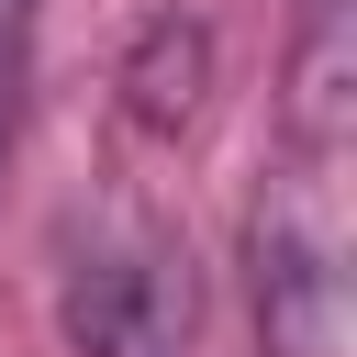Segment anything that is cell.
<instances>
[{
	"label": "cell",
	"instance_id": "5b68a950",
	"mask_svg": "<svg viewBox=\"0 0 357 357\" xmlns=\"http://www.w3.org/2000/svg\"><path fill=\"white\" fill-rule=\"evenodd\" d=\"M22 56H33V0H0V156L22 123Z\"/></svg>",
	"mask_w": 357,
	"mask_h": 357
},
{
	"label": "cell",
	"instance_id": "3957f363",
	"mask_svg": "<svg viewBox=\"0 0 357 357\" xmlns=\"http://www.w3.org/2000/svg\"><path fill=\"white\" fill-rule=\"evenodd\" d=\"M201 100H212V22H201V11H156V22L123 45V67H112V112H123L145 145H178V134L201 123Z\"/></svg>",
	"mask_w": 357,
	"mask_h": 357
},
{
	"label": "cell",
	"instance_id": "7a4b0ae2",
	"mask_svg": "<svg viewBox=\"0 0 357 357\" xmlns=\"http://www.w3.org/2000/svg\"><path fill=\"white\" fill-rule=\"evenodd\" d=\"M245 268H257V335H268V357H335L346 346V279H335V245L312 223L257 212Z\"/></svg>",
	"mask_w": 357,
	"mask_h": 357
},
{
	"label": "cell",
	"instance_id": "6da1fadb",
	"mask_svg": "<svg viewBox=\"0 0 357 357\" xmlns=\"http://www.w3.org/2000/svg\"><path fill=\"white\" fill-rule=\"evenodd\" d=\"M67 346H78V357H201L190 268L156 257V245L78 268V290H67Z\"/></svg>",
	"mask_w": 357,
	"mask_h": 357
},
{
	"label": "cell",
	"instance_id": "277c9868",
	"mask_svg": "<svg viewBox=\"0 0 357 357\" xmlns=\"http://www.w3.org/2000/svg\"><path fill=\"white\" fill-rule=\"evenodd\" d=\"M279 134L301 156H335L357 134V0H301L290 78H279Z\"/></svg>",
	"mask_w": 357,
	"mask_h": 357
}]
</instances>
